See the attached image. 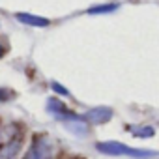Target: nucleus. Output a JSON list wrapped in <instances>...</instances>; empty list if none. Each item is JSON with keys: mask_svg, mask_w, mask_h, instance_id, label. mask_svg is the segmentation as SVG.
<instances>
[{"mask_svg": "<svg viewBox=\"0 0 159 159\" xmlns=\"http://www.w3.org/2000/svg\"><path fill=\"white\" fill-rule=\"evenodd\" d=\"M52 142L47 135H36L23 159H51Z\"/></svg>", "mask_w": 159, "mask_h": 159, "instance_id": "nucleus-2", "label": "nucleus"}, {"mask_svg": "<svg viewBox=\"0 0 159 159\" xmlns=\"http://www.w3.org/2000/svg\"><path fill=\"white\" fill-rule=\"evenodd\" d=\"M19 21L21 23H26V25H32V26H47L49 25L47 19L34 17V15H28V13H19Z\"/></svg>", "mask_w": 159, "mask_h": 159, "instance_id": "nucleus-5", "label": "nucleus"}, {"mask_svg": "<svg viewBox=\"0 0 159 159\" xmlns=\"http://www.w3.org/2000/svg\"><path fill=\"white\" fill-rule=\"evenodd\" d=\"M23 146V137L17 133L11 139H8L4 144H0V159H17Z\"/></svg>", "mask_w": 159, "mask_h": 159, "instance_id": "nucleus-3", "label": "nucleus"}, {"mask_svg": "<svg viewBox=\"0 0 159 159\" xmlns=\"http://www.w3.org/2000/svg\"><path fill=\"white\" fill-rule=\"evenodd\" d=\"M131 131H133L135 137H152L153 135L152 127H131Z\"/></svg>", "mask_w": 159, "mask_h": 159, "instance_id": "nucleus-6", "label": "nucleus"}, {"mask_svg": "<svg viewBox=\"0 0 159 159\" xmlns=\"http://www.w3.org/2000/svg\"><path fill=\"white\" fill-rule=\"evenodd\" d=\"M96 148L101 153H107V155H131V157H153L155 155L153 152L135 150V148H129L122 142H98Z\"/></svg>", "mask_w": 159, "mask_h": 159, "instance_id": "nucleus-1", "label": "nucleus"}, {"mask_svg": "<svg viewBox=\"0 0 159 159\" xmlns=\"http://www.w3.org/2000/svg\"><path fill=\"white\" fill-rule=\"evenodd\" d=\"M111 116H112V111L109 107H98V109L88 111L84 120L90 122V124H105V122L111 120Z\"/></svg>", "mask_w": 159, "mask_h": 159, "instance_id": "nucleus-4", "label": "nucleus"}, {"mask_svg": "<svg viewBox=\"0 0 159 159\" xmlns=\"http://www.w3.org/2000/svg\"><path fill=\"white\" fill-rule=\"evenodd\" d=\"M6 99H8V92L0 88V103H2V101H6Z\"/></svg>", "mask_w": 159, "mask_h": 159, "instance_id": "nucleus-7", "label": "nucleus"}, {"mask_svg": "<svg viewBox=\"0 0 159 159\" xmlns=\"http://www.w3.org/2000/svg\"><path fill=\"white\" fill-rule=\"evenodd\" d=\"M2 54H4V49H2V47H0V56H2Z\"/></svg>", "mask_w": 159, "mask_h": 159, "instance_id": "nucleus-8", "label": "nucleus"}]
</instances>
